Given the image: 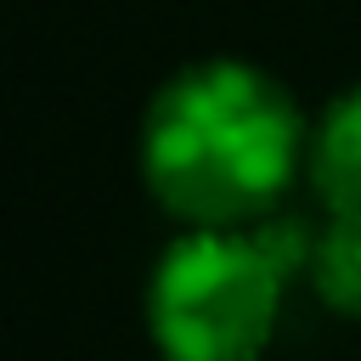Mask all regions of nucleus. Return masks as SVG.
<instances>
[{"mask_svg": "<svg viewBox=\"0 0 361 361\" xmlns=\"http://www.w3.org/2000/svg\"><path fill=\"white\" fill-rule=\"evenodd\" d=\"M310 152L299 102L254 62H192L147 102V192L192 231H248L276 214Z\"/></svg>", "mask_w": 361, "mask_h": 361, "instance_id": "f257e3e1", "label": "nucleus"}, {"mask_svg": "<svg viewBox=\"0 0 361 361\" xmlns=\"http://www.w3.org/2000/svg\"><path fill=\"white\" fill-rule=\"evenodd\" d=\"M282 271L248 231H186L164 248L147 288V327L164 361H259L276 310Z\"/></svg>", "mask_w": 361, "mask_h": 361, "instance_id": "f03ea898", "label": "nucleus"}, {"mask_svg": "<svg viewBox=\"0 0 361 361\" xmlns=\"http://www.w3.org/2000/svg\"><path fill=\"white\" fill-rule=\"evenodd\" d=\"M305 169L327 214H361V85L327 102V113L310 130Z\"/></svg>", "mask_w": 361, "mask_h": 361, "instance_id": "7ed1b4c3", "label": "nucleus"}, {"mask_svg": "<svg viewBox=\"0 0 361 361\" xmlns=\"http://www.w3.org/2000/svg\"><path fill=\"white\" fill-rule=\"evenodd\" d=\"M310 288L333 316H361V214H327L310 248Z\"/></svg>", "mask_w": 361, "mask_h": 361, "instance_id": "20e7f679", "label": "nucleus"}]
</instances>
